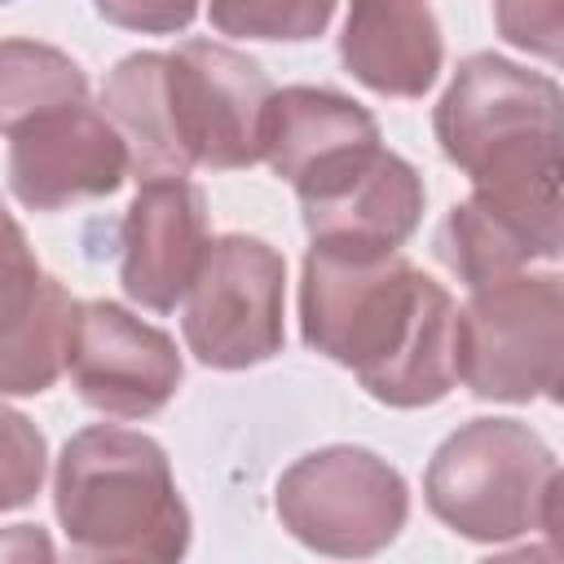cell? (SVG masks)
Segmentation results:
<instances>
[{"label":"cell","instance_id":"cell-10","mask_svg":"<svg viewBox=\"0 0 564 564\" xmlns=\"http://www.w3.org/2000/svg\"><path fill=\"white\" fill-rule=\"evenodd\" d=\"M181 375L185 361L167 330L115 300L84 304L70 348V383L84 405L115 419H150L176 397Z\"/></svg>","mask_w":564,"mask_h":564},{"label":"cell","instance_id":"cell-5","mask_svg":"<svg viewBox=\"0 0 564 564\" xmlns=\"http://www.w3.org/2000/svg\"><path fill=\"white\" fill-rule=\"evenodd\" d=\"M458 379L480 401L564 405V278L507 273L458 308Z\"/></svg>","mask_w":564,"mask_h":564},{"label":"cell","instance_id":"cell-16","mask_svg":"<svg viewBox=\"0 0 564 564\" xmlns=\"http://www.w3.org/2000/svg\"><path fill=\"white\" fill-rule=\"evenodd\" d=\"M339 62L379 97H423L445 62L441 22L427 0H348Z\"/></svg>","mask_w":564,"mask_h":564},{"label":"cell","instance_id":"cell-2","mask_svg":"<svg viewBox=\"0 0 564 564\" xmlns=\"http://www.w3.org/2000/svg\"><path fill=\"white\" fill-rule=\"evenodd\" d=\"M269 106L273 84L260 62L216 40H185L176 53H128L101 84V110L123 132L137 181L260 163Z\"/></svg>","mask_w":564,"mask_h":564},{"label":"cell","instance_id":"cell-19","mask_svg":"<svg viewBox=\"0 0 564 564\" xmlns=\"http://www.w3.org/2000/svg\"><path fill=\"white\" fill-rule=\"evenodd\" d=\"M498 35L551 66H564V0H494Z\"/></svg>","mask_w":564,"mask_h":564},{"label":"cell","instance_id":"cell-14","mask_svg":"<svg viewBox=\"0 0 564 564\" xmlns=\"http://www.w3.org/2000/svg\"><path fill=\"white\" fill-rule=\"evenodd\" d=\"M84 304L44 273L22 238V225L9 220V247H4V326H0V388L4 397H35L57 383L62 370H70V348L79 330Z\"/></svg>","mask_w":564,"mask_h":564},{"label":"cell","instance_id":"cell-11","mask_svg":"<svg viewBox=\"0 0 564 564\" xmlns=\"http://www.w3.org/2000/svg\"><path fill=\"white\" fill-rule=\"evenodd\" d=\"M207 251V194L189 176L141 181L119 229V282L128 300L150 313H172L198 282Z\"/></svg>","mask_w":564,"mask_h":564},{"label":"cell","instance_id":"cell-18","mask_svg":"<svg viewBox=\"0 0 564 564\" xmlns=\"http://www.w3.org/2000/svg\"><path fill=\"white\" fill-rule=\"evenodd\" d=\"M335 4L339 0H207V18L234 40L304 44L330 26Z\"/></svg>","mask_w":564,"mask_h":564},{"label":"cell","instance_id":"cell-15","mask_svg":"<svg viewBox=\"0 0 564 564\" xmlns=\"http://www.w3.org/2000/svg\"><path fill=\"white\" fill-rule=\"evenodd\" d=\"M375 145H383L379 123L361 101L335 88H313V84H291L273 93L264 159L295 194L335 176L339 167L370 154Z\"/></svg>","mask_w":564,"mask_h":564},{"label":"cell","instance_id":"cell-8","mask_svg":"<svg viewBox=\"0 0 564 564\" xmlns=\"http://www.w3.org/2000/svg\"><path fill=\"white\" fill-rule=\"evenodd\" d=\"M286 260L251 234H220L185 295L181 330L189 352L212 370H247L282 352Z\"/></svg>","mask_w":564,"mask_h":564},{"label":"cell","instance_id":"cell-1","mask_svg":"<svg viewBox=\"0 0 564 564\" xmlns=\"http://www.w3.org/2000/svg\"><path fill=\"white\" fill-rule=\"evenodd\" d=\"M300 335L392 410L436 405L458 383V308L401 251L308 247Z\"/></svg>","mask_w":564,"mask_h":564},{"label":"cell","instance_id":"cell-20","mask_svg":"<svg viewBox=\"0 0 564 564\" xmlns=\"http://www.w3.org/2000/svg\"><path fill=\"white\" fill-rule=\"evenodd\" d=\"M0 423H4V494H0V507L18 511V507H26L40 494V480H44V436L18 410H4Z\"/></svg>","mask_w":564,"mask_h":564},{"label":"cell","instance_id":"cell-22","mask_svg":"<svg viewBox=\"0 0 564 564\" xmlns=\"http://www.w3.org/2000/svg\"><path fill=\"white\" fill-rule=\"evenodd\" d=\"M538 529L546 538V555H560L564 560V471L555 467V476L546 480L542 489V507H538Z\"/></svg>","mask_w":564,"mask_h":564},{"label":"cell","instance_id":"cell-12","mask_svg":"<svg viewBox=\"0 0 564 564\" xmlns=\"http://www.w3.org/2000/svg\"><path fill=\"white\" fill-rule=\"evenodd\" d=\"M436 141L445 159L463 172L480 150L529 137V132H564V88L498 53H471L458 62L449 88L432 110Z\"/></svg>","mask_w":564,"mask_h":564},{"label":"cell","instance_id":"cell-7","mask_svg":"<svg viewBox=\"0 0 564 564\" xmlns=\"http://www.w3.org/2000/svg\"><path fill=\"white\" fill-rule=\"evenodd\" d=\"M9 194L31 212H62L79 198H106L132 172V150L115 119L88 93L40 101L0 119Z\"/></svg>","mask_w":564,"mask_h":564},{"label":"cell","instance_id":"cell-3","mask_svg":"<svg viewBox=\"0 0 564 564\" xmlns=\"http://www.w3.org/2000/svg\"><path fill=\"white\" fill-rule=\"evenodd\" d=\"M53 511L84 560H181L189 551V507L167 449L132 427L93 423L62 445Z\"/></svg>","mask_w":564,"mask_h":564},{"label":"cell","instance_id":"cell-17","mask_svg":"<svg viewBox=\"0 0 564 564\" xmlns=\"http://www.w3.org/2000/svg\"><path fill=\"white\" fill-rule=\"evenodd\" d=\"M4 70H0V119L22 115L40 101L88 93V75L79 62H70L62 48L35 44V40H4L0 48Z\"/></svg>","mask_w":564,"mask_h":564},{"label":"cell","instance_id":"cell-9","mask_svg":"<svg viewBox=\"0 0 564 564\" xmlns=\"http://www.w3.org/2000/svg\"><path fill=\"white\" fill-rule=\"evenodd\" d=\"M436 251L467 282V291L520 273L533 260H560L564 163L520 181L471 185V194L449 207L436 234Z\"/></svg>","mask_w":564,"mask_h":564},{"label":"cell","instance_id":"cell-13","mask_svg":"<svg viewBox=\"0 0 564 564\" xmlns=\"http://www.w3.org/2000/svg\"><path fill=\"white\" fill-rule=\"evenodd\" d=\"M308 247L335 251H401L423 220V176L392 150L375 145L335 176L295 194Z\"/></svg>","mask_w":564,"mask_h":564},{"label":"cell","instance_id":"cell-4","mask_svg":"<svg viewBox=\"0 0 564 564\" xmlns=\"http://www.w3.org/2000/svg\"><path fill=\"white\" fill-rule=\"evenodd\" d=\"M551 476L555 454L529 423L471 419L436 445L423 471V498L458 538L502 546L538 529V507Z\"/></svg>","mask_w":564,"mask_h":564},{"label":"cell","instance_id":"cell-6","mask_svg":"<svg viewBox=\"0 0 564 564\" xmlns=\"http://www.w3.org/2000/svg\"><path fill=\"white\" fill-rule=\"evenodd\" d=\"M273 507L282 529L308 551L361 560L397 542L410 516V489L375 449L326 445L282 471Z\"/></svg>","mask_w":564,"mask_h":564},{"label":"cell","instance_id":"cell-21","mask_svg":"<svg viewBox=\"0 0 564 564\" xmlns=\"http://www.w3.org/2000/svg\"><path fill=\"white\" fill-rule=\"evenodd\" d=\"M110 26L141 35H176L198 18V0H93Z\"/></svg>","mask_w":564,"mask_h":564}]
</instances>
